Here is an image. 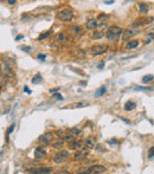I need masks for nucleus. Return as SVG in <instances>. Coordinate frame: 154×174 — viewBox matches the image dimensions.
Here are the masks:
<instances>
[{"label": "nucleus", "instance_id": "1", "mask_svg": "<svg viewBox=\"0 0 154 174\" xmlns=\"http://www.w3.org/2000/svg\"><path fill=\"white\" fill-rule=\"evenodd\" d=\"M122 31H123V30H122L121 27L114 25V26H110V27L108 28V31H107V33H105V36H107V38L109 39V42L115 43V42L119 40V38H120Z\"/></svg>", "mask_w": 154, "mask_h": 174}, {"label": "nucleus", "instance_id": "2", "mask_svg": "<svg viewBox=\"0 0 154 174\" xmlns=\"http://www.w3.org/2000/svg\"><path fill=\"white\" fill-rule=\"evenodd\" d=\"M74 17H75V12L70 8H64L57 13V18H58L61 22H64V23L71 22L74 19Z\"/></svg>", "mask_w": 154, "mask_h": 174}, {"label": "nucleus", "instance_id": "3", "mask_svg": "<svg viewBox=\"0 0 154 174\" xmlns=\"http://www.w3.org/2000/svg\"><path fill=\"white\" fill-rule=\"evenodd\" d=\"M55 135L51 132H45L44 134H42L39 138H38V143L42 144V146H47L49 143H51L53 141Z\"/></svg>", "mask_w": 154, "mask_h": 174}, {"label": "nucleus", "instance_id": "4", "mask_svg": "<svg viewBox=\"0 0 154 174\" xmlns=\"http://www.w3.org/2000/svg\"><path fill=\"white\" fill-rule=\"evenodd\" d=\"M69 156H70V154L68 150H61L57 154H55L53 161H55V163H63L69 159Z\"/></svg>", "mask_w": 154, "mask_h": 174}, {"label": "nucleus", "instance_id": "5", "mask_svg": "<svg viewBox=\"0 0 154 174\" xmlns=\"http://www.w3.org/2000/svg\"><path fill=\"white\" fill-rule=\"evenodd\" d=\"M107 50H108V45H105V44H96V45H94L91 47V53L94 56H99V55L104 53Z\"/></svg>", "mask_w": 154, "mask_h": 174}, {"label": "nucleus", "instance_id": "6", "mask_svg": "<svg viewBox=\"0 0 154 174\" xmlns=\"http://www.w3.org/2000/svg\"><path fill=\"white\" fill-rule=\"evenodd\" d=\"M105 172V167L102 165H94L91 167H89L86 171H84V173L86 174H100V173H104Z\"/></svg>", "mask_w": 154, "mask_h": 174}, {"label": "nucleus", "instance_id": "7", "mask_svg": "<svg viewBox=\"0 0 154 174\" xmlns=\"http://www.w3.org/2000/svg\"><path fill=\"white\" fill-rule=\"evenodd\" d=\"M69 32H70V34H71L72 37H76V38H78L80 36H82V34L84 33L83 28H82L81 26H78V25L70 26V27H69Z\"/></svg>", "mask_w": 154, "mask_h": 174}, {"label": "nucleus", "instance_id": "8", "mask_svg": "<svg viewBox=\"0 0 154 174\" xmlns=\"http://www.w3.org/2000/svg\"><path fill=\"white\" fill-rule=\"evenodd\" d=\"M27 173H36V174H47V173H52L51 167H42V168H31L27 169Z\"/></svg>", "mask_w": 154, "mask_h": 174}, {"label": "nucleus", "instance_id": "9", "mask_svg": "<svg viewBox=\"0 0 154 174\" xmlns=\"http://www.w3.org/2000/svg\"><path fill=\"white\" fill-rule=\"evenodd\" d=\"M88 155H89V150H86V148H85V149H78V150L75 153L74 159H75L76 161H80V160L85 159Z\"/></svg>", "mask_w": 154, "mask_h": 174}, {"label": "nucleus", "instance_id": "10", "mask_svg": "<svg viewBox=\"0 0 154 174\" xmlns=\"http://www.w3.org/2000/svg\"><path fill=\"white\" fill-rule=\"evenodd\" d=\"M123 32V37H122V39L123 40H128V39H130V37H133V36H135L139 31L136 30V28H134V27H130V28H128V30H126V31H122Z\"/></svg>", "mask_w": 154, "mask_h": 174}, {"label": "nucleus", "instance_id": "11", "mask_svg": "<svg viewBox=\"0 0 154 174\" xmlns=\"http://www.w3.org/2000/svg\"><path fill=\"white\" fill-rule=\"evenodd\" d=\"M45 156H46V150L44 148L37 147L34 149V158L37 160H43V159H45Z\"/></svg>", "mask_w": 154, "mask_h": 174}, {"label": "nucleus", "instance_id": "12", "mask_svg": "<svg viewBox=\"0 0 154 174\" xmlns=\"http://www.w3.org/2000/svg\"><path fill=\"white\" fill-rule=\"evenodd\" d=\"M85 27L88 28V30H96V28H97V20L94 18L88 19V22L85 24Z\"/></svg>", "mask_w": 154, "mask_h": 174}, {"label": "nucleus", "instance_id": "13", "mask_svg": "<svg viewBox=\"0 0 154 174\" xmlns=\"http://www.w3.org/2000/svg\"><path fill=\"white\" fill-rule=\"evenodd\" d=\"M55 43H61V44H64L68 42V37H66V34L64 33H58L56 37H55V39H53Z\"/></svg>", "mask_w": 154, "mask_h": 174}, {"label": "nucleus", "instance_id": "14", "mask_svg": "<svg viewBox=\"0 0 154 174\" xmlns=\"http://www.w3.org/2000/svg\"><path fill=\"white\" fill-rule=\"evenodd\" d=\"M95 146H96V140L93 138H89L84 141V147L86 149H93V148H95Z\"/></svg>", "mask_w": 154, "mask_h": 174}, {"label": "nucleus", "instance_id": "15", "mask_svg": "<svg viewBox=\"0 0 154 174\" xmlns=\"http://www.w3.org/2000/svg\"><path fill=\"white\" fill-rule=\"evenodd\" d=\"M138 46H139V40L133 39V40H129L126 44V50H134V49H136Z\"/></svg>", "mask_w": 154, "mask_h": 174}, {"label": "nucleus", "instance_id": "16", "mask_svg": "<svg viewBox=\"0 0 154 174\" xmlns=\"http://www.w3.org/2000/svg\"><path fill=\"white\" fill-rule=\"evenodd\" d=\"M138 8H139V11L140 13H143V14H146L149 12V6L145 3H139L138 4Z\"/></svg>", "mask_w": 154, "mask_h": 174}, {"label": "nucleus", "instance_id": "17", "mask_svg": "<svg viewBox=\"0 0 154 174\" xmlns=\"http://www.w3.org/2000/svg\"><path fill=\"white\" fill-rule=\"evenodd\" d=\"M105 36V33L103 31H95L93 34H91V39L94 40H97V39H101V38H103Z\"/></svg>", "mask_w": 154, "mask_h": 174}, {"label": "nucleus", "instance_id": "18", "mask_svg": "<svg viewBox=\"0 0 154 174\" xmlns=\"http://www.w3.org/2000/svg\"><path fill=\"white\" fill-rule=\"evenodd\" d=\"M81 147H83V142L81 141H72L70 142V149H81Z\"/></svg>", "mask_w": 154, "mask_h": 174}, {"label": "nucleus", "instance_id": "19", "mask_svg": "<svg viewBox=\"0 0 154 174\" xmlns=\"http://www.w3.org/2000/svg\"><path fill=\"white\" fill-rule=\"evenodd\" d=\"M136 108V104L135 103H134V102H127L126 104H124V109H126V110H133V109H135Z\"/></svg>", "mask_w": 154, "mask_h": 174}, {"label": "nucleus", "instance_id": "20", "mask_svg": "<svg viewBox=\"0 0 154 174\" xmlns=\"http://www.w3.org/2000/svg\"><path fill=\"white\" fill-rule=\"evenodd\" d=\"M104 92H105V88H104V86H101L100 89H97V90H96V92H95V96H96V97H100V96H102Z\"/></svg>", "mask_w": 154, "mask_h": 174}, {"label": "nucleus", "instance_id": "21", "mask_svg": "<svg viewBox=\"0 0 154 174\" xmlns=\"http://www.w3.org/2000/svg\"><path fill=\"white\" fill-rule=\"evenodd\" d=\"M51 33H52V31H51V30H50V31H46L45 33H42L39 37H38V40H43L44 38H47V37H49Z\"/></svg>", "mask_w": 154, "mask_h": 174}, {"label": "nucleus", "instance_id": "22", "mask_svg": "<svg viewBox=\"0 0 154 174\" xmlns=\"http://www.w3.org/2000/svg\"><path fill=\"white\" fill-rule=\"evenodd\" d=\"M39 82H42V76L38 74V75H36L33 78H32V83H33V84H37V83H39Z\"/></svg>", "mask_w": 154, "mask_h": 174}, {"label": "nucleus", "instance_id": "23", "mask_svg": "<svg viewBox=\"0 0 154 174\" xmlns=\"http://www.w3.org/2000/svg\"><path fill=\"white\" fill-rule=\"evenodd\" d=\"M153 80V75H146L145 77H143V78H142V83H148L149 81H152Z\"/></svg>", "mask_w": 154, "mask_h": 174}, {"label": "nucleus", "instance_id": "24", "mask_svg": "<svg viewBox=\"0 0 154 174\" xmlns=\"http://www.w3.org/2000/svg\"><path fill=\"white\" fill-rule=\"evenodd\" d=\"M80 132H81L80 129H77V128H72V129H70V130H69V134H71V135H77V134H81Z\"/></svg>", "mask_w": 154, "mask_h": 174}, {"label": "nucleus", "instance_id": "25", "mask_svg": "<svg viewBox=\"0 0 154 174\" xmlns=\"http://www.w3.org/2000/svg\"><path fill=\"white\" fill-rule=\"evenodd\" d=\"M57 135H58V136L63 140V138L65 136V135H66V133L65 132H63V130H57Z\"/></svg>", "mask_w": 154, "mask_h": 174}, {"label": "nucleus", "instance_id": "26", "mask_svg": "<svg viewBox=\"0 0 154 174\" xmlns=\"http://www.w3.org/2000/svg\"><path fill=\"white\" fill-rule=\"evenodd\" d=\"M107 17H108L107 14H100L97 20H99V22H102V20H103V22H105V19H107Z\"/></svg>", "mask_w": 154, "mask_h": 174}, {"label": "nucleus", "instance_id": "27", "mask_svg": "<svg viewBox=\"0 0 154 174\" xmlns=\"http://www.w3.org/2000/svg\"><path fill=\"white\" fill-rule=\"evenodd\" d=\"M64 144V141L62 140V141H59V142H57V143H55V148H61L62 146Z\"/></svg>", "mask_w": 154, "mask_h": 174}, {"label": "nucleus", "instance_id": "28", "mask_svg": "<svg viewBox=\"0 0 154 174\" xmlns=\"http://www.w3.org/2000/svg\"><path fill=\"white\" fill-rule=\"evenodd\" d=\"M153 147H151V149H149V152H148V159L149 160H153Z\"/></svg>", "mask_w": 154, "mask_h": 174}, {"label": "nucleus", "instance_id": "29", "mask_svg": "<svg viewBox=\"0 0 154 174\" xmlns=\"http://www.w3.org/2000/svg\"><path fill=\"white\" fill-rule=\"evenodd\" d=\"M38 59H41V61H44L45 59V58H46V56L45 55H43V53H41V55H38Z\"/></svg>", "mask_w": 154, "mask_h": 174}, {"label": "nucleus", "instance_id": "30", "mask_svg": "<svg viewBox=\"0 0 154 174\" xmlns=\"http://www.w3.org/2000/svg\"><path fill=\"white\" fill-rule=\"evenodd\" d=\"M13 129H14V124H12V125H11V127H9V129H8V133H7V134L9 135V134H11V133H12V130H13Z\"/></svg>", "mask_w": 154, "mask_h": 174}, {"label": "nucleus", "instance_id": "31", "mask_svg": "<svg viewBox=\"0 0 154 174\" xmlns=\"http://www.w3.org/2000/svg\"><path fill=\"white\" fill-rule=\"evenodd\" d=\"M7 3H8L9 5H14V4L17 3V0H7Z\"/></svg>", "mask_w": 154, "mask_h": 174}, {"label": "nucleus", "instance_id": "32", "mask_svg": "<svg viewBox=\"0 0 154 174\" xmlns=\"http://www.w3.org/2000/svg\"><path fill=\"white\" fill-rule=\"evenodd\" d=\"M24 90H25V92H27V94H31V92H32V91H31L30 89L27 88V86H25V88H24Z\"/></svg>", "mask_w": 154, "mask_h": 174}, {"label": "nucleus", "instance_id": "33", "mask_svg": "<svg viewBox=\"0 0 154 174\" xmlns=\"http://www.w3.org/2000/svg\"><path fill=\"white\" fill-rule=\"evenodd\" d=\"M22 38H23V36H22V34H19V36H17V37H16V40H20Z\"/></svg>", "mask_w": 154, "mask_h": 174}, {"label": "nucleus", "instance_id": "34", "mask_svg": "<svg viewBox=\"0 0 154 174\" xmlns=\"http://www.w3.org/2000/svg\"><path fill=\"white\" fill-rule=\"evenodd\" d=\"M56 97H57V98H58V100H62V96H61V95H58V94H57V95H56Z\"/></svg>", "mask_w": 154, "mask_h": 174}, {"label": "nucleus", "instance_id": "35", "mask_svg": "<svg viewBox=\"0 0 154 174\" xmlns=\"http://www.w3.org/2000/svg\"><path fill=\"white\" fill-rule=\"evenodd\" d=\"M0 1H7V0H0Z\"/></svg>", "mask_w": 154, "mask_h": 174}, {"label": "nucleus", "instance_id": "36", "mask_svg": "<svg viewBox=\"0 0 154 174\" xmlns=\"http://www.w3.org/2000/svg\"><path fill=\"white\" fill-rule=\"evenodd\" d=\"M0 70H1V64H0Z\"/></svg>", "mask_w": 154, "mask_h": 174}, {"label": "nucleus", "instance_id": "37", "mask_svg": "<svg viewBox=\"0 0 154 174\" xmlns=\"http://www.w3.org/2000/svg\"><path fill=\"white\" fill-rule=\"evenodd\" d=\"M0 89H1V85H0Z\"/></svg>", "mask_w": 154, "mask_h": 174}]
</instances>
